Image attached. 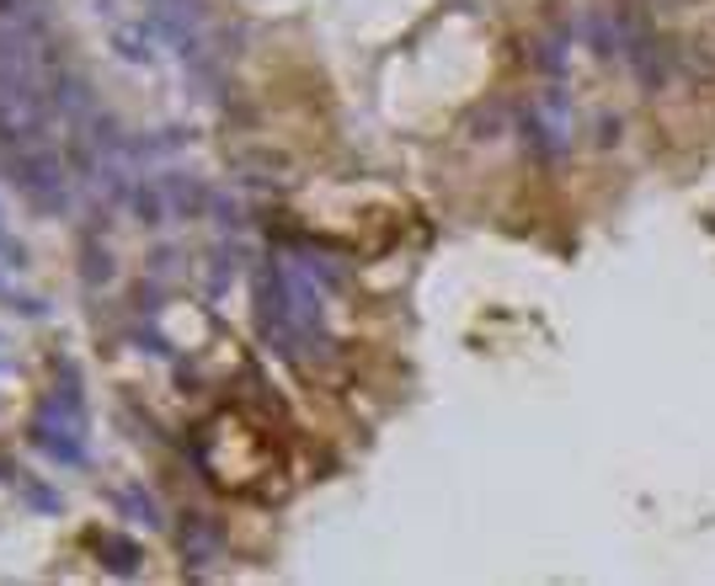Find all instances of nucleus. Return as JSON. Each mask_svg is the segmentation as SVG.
<instances>
[{"mask_svg": "<svg viewBox=\"0 0 715 586\" xmlns=\"http://www.w3.org/2000/svg\"><path fill=\"white\" fill-rule=\"evenodd\" d=\"M33 442L53 464H81L86 459V405H81L75 368H64V384H53V394L44 400V411L33 422Z\"/></svg>", "mask_w": 715, "mask_h": 586, "instance_id": "1", "label": "nucleus"}, {"mask_svg": "<svg viewBox=\"0 0 715 586\" xmlns=\"http://www.w3.org/2000/svg\"><path fill=\"white\" fill-rule=\"evenodd\" d=\"M97 549H102V554H107V565H112L118 576H134V560H140V549H134L129 538L102 534V538H97Z\"/></svg>", "mask_w": 715, "mask_h": 586, "instance_id": "2", "label": "nucleus"}, {"mask_svg": "<svg viewBox=\"0 0 715 586\" xmlns=\"http://www.w3.org/2000/svg\"><path fill=\"white\" fill-rule=\"evenodd\" d=\"M182 549H187L193 560H204V554H208V528H204V517H198V512L182 523Z\"/></svg>", "mask_w": 715, "mask_h": 586, "instance_id": "3", "label": "nucleus"}, {"mask_svg": "<svg viewBox=\"0 0 715 586\" xmlns=\"http://www.w3.org/2000/svg\"><path fill=\"white\" fill-rule=\"evenodd\" d=\"M0 304H5V309H22V315H44V304H38L33 293H22L16 283H5V278H0Z\"/></svg>", "mask_w": 715, "mask_h": 586, "instance_id": "4", "label": "nucleus"}, {"mask_svg": "<svg viewBox=\"0 0 715 586\" xmlns=\"http://www.w3.org/2000/svg\"><path fill=\"white\" fill-rule=\"evenodd\" d=\"M0 267H22V245L11 241V230H5V213H0Z\"/></svg>", "mask_w": 715, "mask_h": 586, "instance_id": "5", "label": "nucleus"}, {"mask_svg": "<svg viewBox=\"0 0 715 586\" xmlns=\"http://www.w3.org/2000/svg\"><path fill=\"white\" fill-rule=\"evenodd\" d=\"M107 278H112V261H107V251H102V256L92 251V256H86V283L97 289V283H107Z\"/></svg>", "mask_w": 715, "mask_h": 586, "instance_id": "6", "label": "nucleus"}]
</instances>
